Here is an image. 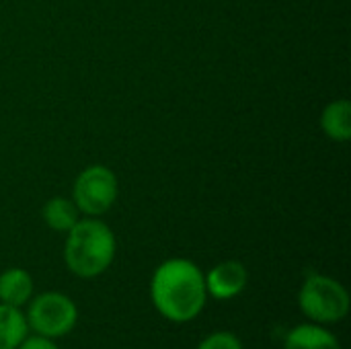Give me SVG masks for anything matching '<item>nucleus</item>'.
<instances>
[{"instance_id":"nucleus-3","label":"nucleus","mask_w":351,"mask_h":349,"mask_svg":"<svg viewBox=\"0 0 351 349\" xmlns=\"http://www.w3.org/2000/svg\"><path fill=\"white\" fill-rule=\"evenodd\" d=\"M296 302L306 321L325 327L346 321L351 309L348 288L327 274H308L298 288Z\"/></svg>"},{"instance_id":"nucleus-7","label":"nucleus","mask_w":351,"mask_h":349,"mask_svg":"<svg viewBox=\"0 0 351 349\" xmlns=\"http://www.w3.org/2000/svg\"><path fill=\"white\" fill-rule=\"evenodd\" d=\"M284 349H343L331 327L317 323H300L284 337Z\"/></svg>"},{"instance_id":"nucleus-8","label":"nucleus","mask_w":351,"mask_h":349,"mask_svg":"<svg viewBox=\"0 0 351 349\" xmlns=\"http://www.w3.org/2000/svg\"><path fill=\"white\" fill-rule=\"evenodd\" d=\"M35 294V282L33 276L23 267H8L0 274V302L25 309L27 302Z\"/></svg>"},{"instance_id":"nucleus-10","label":"nucleus","mask_w":351,"mask_h":349,"mask_svg":"<svg viewBox=\"0 0 351 349\" xmlns=\"http://www.w3.org/2000/svg\"><path fill=\"white\" fill-rule=\"evenodd\" d=\"M321 128L325 136L333 142L351 140V105L348 99L331 101L321 113Z\"/></svg>"},{"instance_id":"nucleus-13","label":"nucleus","mask_w":351,"mask_h":349,"mask_svg":"<svg viewBox=\"0 0 351 349\" xmlns=\"http://www.w3.org/2000/svg\"><path fill=\"white\" fill-rule=\"evenodd\" d=\"M16 349H60V346H58L53 339H47V337L29 333V335L23 339V344Z\"/></svg>"},{"instance_id":"nucleus-5","label":"nucleus","mask_w":351,"mask_h":349,"mask_svg":"<svg viewBox=\"0 0 351 349\" xmlns=\"http://www.w3.org/2000/svg\"><path fill=\"white\" fill-rule=\"evenodd\" d=\"M119 197V179L105 165L84 167L72 183V202L80 216L101 218Z\"/></svg>"},{"instance_id":"nucleus-2","label":"nucleus","mask_w":351,"mask_h":349,"mask_svg":"<svg viewBox=\"0 0 351 349\" xmlns=\"http://www.w3.org/2000/svg\"><path fill=\"white\" fill-rule=\"evenodd\" d=\"M117 239L101 218L82 216L64 239L62 259L66 269L78 280L101 278L115 261Z\"/></svg>"},{"instance_id":"nucleus-4","label":"nucleus","mask_w":351,"mask_h":349,"mask_svg":"<svg viewBox=\"0 0 351 349\" xmlns=\"http://www.w3.org/2000/svg\"><path fill=\"white\" fill-rule=\"evenodd\" d=\"M23 313L29 325V333L53 341L70 335L80 319L76 302L60 290H45L33 294V298L27 302Z\"/></svg>"},{"instance_id":"nucleus-1","label":"nucleus","mask_w":351,"mask_h":349,"mask_svg":"<svg viewBox=\"0 0 351 349\" xmlns=\"http://www.w3.org/2000/svg\"><path fill=\"white\" fill-rule=\"evenodd\" d=\"M148 294L154 311L175 325L195 321L208 304L204 272L187 257H171L162 261L152 272Z\"/></svg>"},{"instance_id":"nucleus-11","label":"nucleus","mask_w":351,"mask_h":349,"mask_svg":"<svg viewBox=\"0 0 351 349\" xmlns=\"http://www.w3.org/2000/svg\"><path fill=\"white\" fill-rule=\"evenodd\" d=\"M29 335L23 309L0 302V349H16Z\"/></svg>"},{"instance_id":"nucleus-12","label":"nucleus","mask_w":351,"mask_h":349,"mask_svg":"<svg viewBox=\"0 0 351 349\" xmlns=\"http://www.w3.org/2000/svg\"><path fill=\"white\" fill-rule=\"evenodd\" d=\"M195 349H245V346L232 331H214L206 335Z\"/></svg>"},{"instance_id":"nucleus-6","label":"nucleus","mask_w":351,"mask_h":349,"mask_svg":"<svg viewBox=\"0 0 351 349\" xmlns=\"http://www.w3.org/2000/svg\"><path fill=\"white\" fill-rule=\"evenodd\" d=\"M204 278H206L208 298H214L218 302L234 300L249 286V269L245 267V263L237 259H226L216 263L204 274Z\"/></svg>"},{"instance_id":"nucleus-9","label":"nucleus","mask_w":351,"mask_h":349,"mask_svg":"<svg viewBox=\"0 0 351 349\" xmlns=\"http://www.w3.org/2000/svg\"><path fill=\"white\" fill-rule=\"evenodd\" d=\"M80 218L82 216H80L76 204L72 202V197L56 195V197H49L41 208V220L53 232L66 234Z\"/></svg>"}]
</instances>
